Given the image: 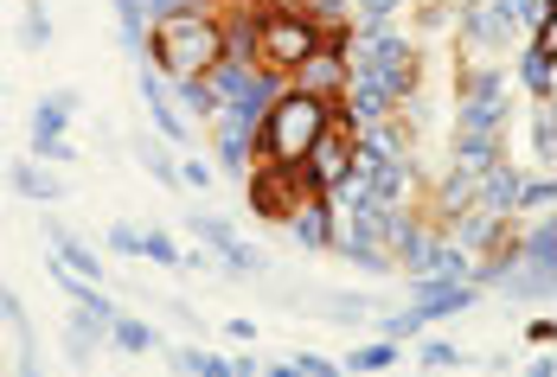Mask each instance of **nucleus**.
<instances>
[{
  "label": "nucleus",
  "instance_id": "37",
  "mask_svg": "<svg viewBox=\"0 0 557 377\" xmlns=\"http://www.w3.org/2000/svg\"><path fill=\"white\" fill-rule=\"evenodd\" d=\"M20 39H26L33 52H46V46H52V20H46V7H39V0H26V26H20Z\"/></svg>",
  "mask_w": 557,
  "mask_h": 377
},
{
  "label": "nucleus",
  "instance_id": "11",
  "mask_svg": "<svg viewBox=\"0 0 557 377\" xmlns=\"http://www.w3.org/2000/svg\"><path fill=\"white\" fill-rule=\"evenodd\" d=\"M410 301H417L430 321H455V314H468V307L481 301V281H443V275L410 269Z\"/></svg>",
  "mask_w": 557,
  "mask_h": 377
},
{
  "label": "nucleus",
  "instance_id": "8",
  "mask_svg": "<svg viewBox=\"0 0 557 377\" xmlns=\"http://www.w3.org/2000/svg\"><path fill=\"white\" fill-rule=\"evenodd\" d=\"M206 135H212V166H224L231 179H250V166H257V122H244L237 109H219L206 122Z\"/></svg>",
  "mask_w": 557,
  "mask_h": 377
},
{
  "label": "nucleus",
  "instance_id": "40",
  "mask_svg": "<svg viewBox=\"0 0 557 377\" xmlns=\"http://www.w3.org/2000/svg\"><path fill=\"white\" fill-rule=\"evenodd\" d=\"M212 179H219V166H212V161H186V166H180V186H193V192H206Z\"/></svg>",
  "mask_w": 557,
  "mask_h": 377
},
{
  "label": "nucleus",
  "instance_id": "2",
  "mask_svg": "<svg viewBox=\"0 0 557 377\" xmlns=\"http://www.w3.org/2000/svg\"><path fill=\"white\" fill-rule=\"evenodd\" d=\"M334 122V103H321V97H308V90H282L270 115L257 122V161L270 166H301V154L321 141V128Z\"/></svg>",
  "mask_w": 557,
  "mask_h": 377
},
{
  "label": "nucleus",
  "instance_id": "43",
  "mask_svg": "<svg viewBox=\"0 0 557 377\" xmlns=\"http://www.w3.org/2000/svg\"><path fill=\"white\" fill-rule=\"evenodd\" d=\"M525 339H532V345H552V339H557V321H552V314H539V321L525 326Z\"/></svg>",
  "mask_w": 557,
  "mask_h": 377
},
{
  "label": "nucleus",
  "instance_id": "7",
  "mask_svg": "<svg viewBox=\"0 0 557 377\" xmlns=\"http://www.w3.org/2000/svg\"><path fill=\"white\" fill-rule=\"evenodd\" d=\"M346 173H352V128H346V122H327V128H321V141L301 154V179H308V192H321V199H327Z\"/></svg>",
  "mask_w": 557,
  "mask_h": 377
},
{
  "label": "nucleus",
  "instance_id": "42",
  "mask_svg": "<svg viewBox=\"0 0 557 377\" xmlns=\"http://www.w3.org/2000/svg\"><path fill=\"white\" fill-rule=\"evenodd\" d=\"M417 359H423V365H430V372H443V365H461V352H455V345H448V339H430V345H423V352H417Z\"/></svg>",
  "mask_w": 557,
  "mask_h": 377
},
{
  "label": "nucleus",
  "instance_id": "24",
  "mask_svg": "<svg viewBox=\"0 0 557 377\" xmlns=\"http://www.w3.org/2000/svg\"><path fill=\"white\" fill-rule=\"evenodd\" d=\"M115 26H122L128 58L141 64V58H148V7H141V0H115Z\"/></svg>",
  "mask_w": 557,
  "mask_h": 377
},
{
  "label": "nucleus",
  "instance_id": "34",
  "mask_svg": "<svg viewBox=\"0 0 557 377\" xmlns=\"http://www.w3.org/2000/svg\"><path fill=\"white\" fill-rule=\"evenodd\" d=\"M180 372H206V377H231V359H219V352H206V345H180V352H168Z\"/></svg>",
  "mask_w": 557,
  "mask_h": 377
},
{
  "label": "nucleus",
  "instance_id": "26",
  "mask_svg": "<svg viewBox=\"0 0 557 377\" xmlns=\"http://www.w3.org/2000/svg\"><path fill=\"white\" fill-rule=\"evenodd\" d=\"M532 148H539V173H552L557 166V109H552V97H539V109H532Z\"/></svg>",
  "mask_w": 557,
  "mask_h": 377
},
{
  "label": "nucleus",
  "instance_id": "14",
  "mask_svg": "<svg viewBox=\"0 0 557 377\" xmlns=\"http://www.w3.org/2000/svg\"><path fill=\"white\" fill-rule=\"evenodd\" d=\"M474 263H481V256H468L448 230H430V250L417 256V269H423V275H443V281H474Z\"/></svg>",
  "mask_w": 557,
  "mask_h": 377
},
{
  "label": "nucleus",
  "instance_id": "5",
  "mask_svg": "<svg viewBox=\"0 0 557 377\" xmlns=\"http://www.w3.org/2000/svg\"><path fill=\"white\" fill-rule=\"evenodd\" d=\"M250 173H257V179H244V199H250V212L270 217V224H282V217L308 199V179H301V166H270V161H257Z\"/></svg>",
  "mask_w": 557,
  "mask_h": 377
},
{
  "label": "nucleus",
  "instance_id": "30",
  "mask_svg": "<svg viewBox=\"0 0 557 377\" xmlns=\"http://www.w3.org/2000/svg\"><path fill=\"white\" fill-rule=\"evenodd\" d=\"M423 326H436V321H430V314L410 301V307H397V314H379V339H397V345H410Z\"/></svg>",
  "mask_w": 557,
  "mask_h": 377
},
{
  "label": "nucleus",
  "instance_id": "32",
  "mask_svg": "<svg viewBox=\"0 0 557 377\" xmlns=\"http://www.w3.org/2000/svg\"><path fill=\"white\" fill-rule=\"evenodd\" d=\"M557 205V179L545 173V179H525L519 186V205H512V217H539V212H552Z\"/></svg>",
  "mask_w": 557,
  "mask_h": 377
},
{
  "label": "nucleus",
  "instance_id": "20",
  "mask_svg": "<svg viewBox=\"0 0 557 377\" xmlns=\"http://www.w3.org/2000/svg\"><path fill=\"white\" fill-rule=\"evenodd\" d=\"M474 192H481V173L448 166L443 179H436V199H430V205H436V224H443V217H455L461 205H474Z\"/></svg>",
  "mask_w": 557,
  "mask_h": 377
},
{
  "label": "nucleus",
  "instance_id": "21",
  "mask_svg": "<svg viewBox=\"0 0 557 377\" xmlns=\"http://www.w3.org/2000/svg\"><path fill=\"white\" fill-rule=\"evenodd\" d=\"M0 321L20 339V372H39V332H33V321H26V307H20L13 288H0Z\"/></svg>",
  "mask_w": 557,
  "mask_h": 377
},
{
  "label": "nucleus",
  "instance_id": "15",
  "mask_svg": "<svg viewBox=\"0 0 557 377\" xmlns=\"http://www.w3.org/2000/svg\"><path fill=\"white\" fill-rule=\"evenodd\" d=\"M519 186H525V173H519V166L500 154V161L481 173V192H474V205H487V212L512 217V205H519Z\"/></svg>",
  "mask_w": 557,
  "mask_h": 377
},
{
  "label": "nucleus",
  "instance_id": "9",
  "mask_svg": "<svg viewBox=\"0 0 557 377\" xmlns=\"http://www.w3.org/2000/svg\"><path fill=\"white\" fill-rule=\"evenodd\" d=\"M135 90H141V103H148V115H154V135H161V141H173V148H186L199 122L173 103V84L154 71V64H148V58H141V71H135Z\"/></svg>",
  "mask_w": 557,
  "mask_h": 377
},
{
  "label": "nucleus",
  "instance_id": "35",
  "mask_svg": "<svg viewBox=\"0 0 557 377\" xmlns=\"http://www.w3.org/2000/svg\"><path fill=\"white\" fill-rule=\"evenodd\" d=\"M26 154H33V161H46V166H71V161H77V148H71L64 135H33V141H26Z\"/></svg>",
  "mask_w": 557,
  "mask_h": 377
},
{
  "label": "nucleus",
  "instance_id": "18",
  "mask_svg": "<svg viewBox=\"0 0 557 377\" xmlns=\"http://www.w3.org/2000/svg\"><path fill=\"white\" fill-rule=\"evenodd\" d=\"M168 84H173V103L186 109L193 122H212V115H219V109H224L219 84H212L206 71H193V77H168Z\"/></svg>",
  "mask_w": 557,
  "mask_h": 377
},
{
  "label": "nucleus",
  "instance_id": "36",
  "mask_svg": "<svg viewBox=\"0 0 557 377\" xmlns=\"http://www.w3.org/2000/svg\"><path fill=\"white\" fill-rule=\"evenodd\" d=\"M141 256H148V263H161V269H180V256H186V250L173 243L168 230H141Z\"/></svg>",
  "mask_w": 557,
  "mask_h": 377
},
{
  "label": "nucleus",
  "instance_id": "12",
  "mask_svg": "<svg viewBox=\"0 0 557 377\" xmlns=\"http://www.w3.org/2000/svg\"><path fill=\"white\" fill-rule=\"evenodd\" d=\"M519 84H525L532 97H557V26L552 20L532 26V46L519 58Z\"/></svg>",
  "mask_w": 557,
  "mask_h": 377
},
{
  "label": "nucleus",
  "instance_id": "29",
  "mask_svg": "<svg viewBox=\"0 0 557 377\" xmlns=\"http://www.w3.org/2000/svg\"><path fill=\"white\" fill-rule=\"evenodd\" d=\"M250 71H257V64H250V58H219V64H212V71H206V77H212V84H219L224 109H231V103H237V97H244V90H250Z\"/></svg>",
  "mask_w": 557,
  "mask_h": 377
},
{
  "label": "nucleus",
  "instance_id": "6",
  "mask_svg": "<svg viewBox=\"0 0 557 377\" xmlns=\"http://www.w3.org/2000/svg\"><path fill=\"white\" fill-rule=\"evenodd\" d=\"M186 230H193V237H199V243H206V250H212V256H219L231 275H270V256H263L257 243H244L231 217L199 212V217H186Z\"/></svg>",
  "mask_w": 557,
  "mask_h": 377
},
{
  "label": "nucleus",
  "instance_id": "13",
  "mask_svg": "<svg viewBox=\"0 0 557 377\" xmlns=\"http://www.w3.org/2000/svg\"><path fill=\"white\" fill-rule=\"evenodd\" d=\"M282 230H288V243H301V250H327L334 230H339V217H334V205H327L321 192H308L295 212L282 217Z\"/></svg>",
  "mask_w": 557,
  "mask_h": 377
},
{
  "label": "nucleus",
  "instance_id": "17",
  "mask_svg": "<svg viewBox=\"0 0 557 377\" xmlns=\"http://www.w3.org/2000/svg\"><path fill=\"white\" fill-rule=\"evenodd\" d=\"M7 186H13L20 199H39V205H58V199H64V179L46 173V161H33V154L7 166Z\"/></svg>",
  "mask_w": 557,
  "mask_h": 377
},
{
  "label": "nucleus",
  "instance_id": "39",
  "mask_svg": "<svg viewBox=\"0 0 557 377\" xmlns=\"http://www.w3.org/2000/svg\"><path fill=\"white\" fill-rule=\"evenodd\" d=\"M288 372H301V377H334L339 365H334V359H321V352H295V359H288Z\"/></svg>",
  "mask_w": 557,
  "mask_h": 377
},
{
  "label": "nucleus",
  "instance_id": "22",
  "mask_svg": "<svg viewBox=\"0 0 557 377\" xmlns=\"http://www.w3.org/2000/svg\"><path fill=\"white\" fill-rule=\"evenodd\" d=\"M77 109H84L77 90H52V97H39V103H33V135H64Z\"/></svg>",
  "mask_w": 557,
  "mask_h": 377
},
{
  "label": "nucleus",
  "instance_id": "28",
  "mask_svg": "<svg viewBox=\"0 0 557 377\" xmlns=\"http://www.w3.org/2000/svg\"><path fill=\"white\" fill-rule=\"evenodd\" d=\"M110 345H115V352H135V359H141V352H154L161 339H154V326H148V321L115 314V321H110Z\"/></svg>",
  "mask_w": 557,
  "mask_h": 377
},
{
  "label": "nucleus",
  "instance_id": "23",
  "mask_svg": "<svg viewBox=\"0 0 557 377\" xmlns=\"http://www.w3.org/2000/svg\"><path fill=\"white\" fill-rule=\"evenodd\" d=\"M506 154V135H455V166L468 173H487Z\"/></svg>",
  "mask_w": 557,
  "mask_h": 377
},
{
  "label": "nucleus",
  "instance_id": "41",
  "mask_svg": "<svg viewBox=\"0 0 557 377\" xmlns=\"http://www.w3.org/2000/svg\"><path fill=\"white\" fill-rule=\"evenodd\" d=\"M110 250L115 256H141V230L135 224H110Z\"/></svg>",
  "mask_w": 557,
  "mask_h": 377
},
{
  "label": "nucleus",
  "instance_id": "27",
  "mask_svg": "<svg viewBox=\"0 0 557 377\" xmlns=\"http://www.w3.org/2000/svg\"><path fill=\"white\" fill-rule=\"evenodd\" d=\"M461 46H512V39L487 20V7H481V0H461Z\"/></svg>",
  "mask_w": 557,
  "mask_h": 377
},
{
  "label": "nucleus",
  "instance_id": "16",
  "mask_svg": "<svg viewBox=\"0 0 557 377\" xmlns=\"http://www.w3.org/2000/svg\"><path fill=\"white\" fill-rule=\"evenodd\" d=\"M455 135H506V97H455Z\"/></svg>",
  "mask_w": 557,
  "mask_h": 377
},
{
  "label": "nucleus",
  "instance_id": "19",
  "mask_svg": "<svg viewBox=\"0 0 557 377\" xmlns=\"http://www.w3.org/2000/svg\"><path fill=\"white\" fill-rule=\"evenodd\" d=\"M282 90H288V77H282V71H270V64H257V71H250V90H244V97H237V115H244V122H263V115H270V103H276Z\"/></svg>",
  "mask_w": 557,
  "mask_h": 377
},
{
  "label": "nucleus",
  "instance_id": "25",
  "mask_svg": "<svg viewBox=\"0 0 557 377\" xmlns=\"http://www.w3.org/2000/svg\"><path fill=\"white\" fill-rule=\"evenodd\" d=\"M397 359H404L397 339H359V345L346 352V372H391Z\"/></svg>",
  "mask_w": 557,
  "mask_h": 377
},
{
  "label": "nucleus",
  "instance_id": "4",
  "mask_svg": "<svg viewBox=\"0 0 557 377\" xmlns=\"http://www.w3.org/2000/svg\"><path fill=\"white\" fill-rule=\"evenodd\" d=\"M321 46V26L308 20V13H282V7H270L263 0V39H257V64H270V71H295L301 58Z\"/></svg>",
  "mask_w": 557,
  "mask_h": 377
},
{
  "label": "nucleus",
  "instance_id": "38",
  "mask_svg": "<svg viewBox=\"0 0 557 377\" xmlns=\"http://www.w3.org/2000/svg\"><path fill=\"white\" fill-rule=\"evenodd\" d=\"M327 314H339V321H366L372 301H366V294H327Z\"/></svg>",
  "mask_w": 557,
  "mask_h": 377
},
{
  "label": "nucleus",
  "instance_id": "44",
  "mask_svg": "<svg viewBox=\"0 0 557 377\" xmlns=\"http://www.w3.org/2000/svg\"><path fill=\"white\" fill-rule=\"evenodd\" d=\"M224 332H231V339H244V345H250V339H257V321H244V314H237V321H224Z\"/></svg>",
  "mask_w": 557,
  "mask_h": 377
},
{
  "label": "nucleus",
  "instance_id": "45",
  "mask_svg": "<svg viewBox=\"0 0 557 377\" xmlns=\"http://www.w3.org/2000/svg\"><path fill=\"white\" fill-rule=\"evenodd\" d=\"M410 7H417V0H410Z\"/></svg>",
  "mask_w": 557,
  "mask_h": 377
},
{
  "label": "nucleus",
  "instance_id": "10",
  "mask_svg": "<svg viewBox=\"0 0 557 377\" xmlns=\"http://www.w3.org/2000/svg\"><path fill=\"white\" fill-rule=\"evenodd\" d=\"M346 71H352V64H346V39H321L314 52L288 71V84L308 90V97H321V103H334L339 90H346Z\"/></svg>",
  "mask_w": 557,
  "mask_h": 377
},
{
  "label": "nucleus",
  "instance_id": "31",
  "mask_svg": "<svg viewBox=\"0 0 557 377\" xmlns=\"http://www.w3.org/2000/svg\"><path fill=\"white\" fill-rule=\"evenodd\" d=\"M135 161L154 173V186H180V161H173V154L161 148V141H154V135H141V141H135Z\"/></svg>",
  "mask_w": 557,
  "mask_h": 377
},
{
  "label": "nucleus",
  "instance_id": "33",
  "mask_svg": "<svg viewBox=\"0 0 557 377\" xmlns=\"http://www.w3.org/2000/svg\"><path fill=\"white\" fill-rule=\"evenodd\" d=\"M455 97H506V71H494V64H474V71H461Z\"/></svg>",
  "mask_w": 557,
  "mask_h": 377
},
{
  "label": "nucleus",
  "instance_id": "1",
  "mask_svg": "<svg viewBox=\"0 0 557 377\" xmlns=\"http://www.w3.org/2000/svg\"><path fill=\"white\" fill-rule=\"evenodd\" d=\"M224 58V26L219 7H186L148 26V64L161 77H193V71H212Z\"/></svg>",
  "mask_w": 557,
  "mask_h": 377
},
{
  "label": "nucleus",
  "instance_id": "3",
  "mask_svg": "<svg viewBox=\"0 0 557 377\" xmlns=\"http://www.w3.org/2000/svg\"><path fill=\"white\" fill-rule=\"evenodd\" d=\"M346 84H359V90H379V97H391V103H410L417 97V46L391 26V33H379V39H346Z\"/></svg>",
  "mask_w": 557,
  "mask_h": 377
}]
</instances>
